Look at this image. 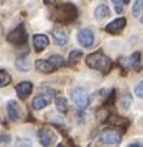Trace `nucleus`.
I'll return each mask as SVG.
<instances>
[{
  "instance_id": "f257e3e1",
  "label": "nucleus",
  "mask_w": 143,
  "mask_h": 147,
  "mask_svg": "<svg viewBox=\"0 0 143 147\" xmlns=\"http://www.w3.org/2000/svg\"><path fill=\"white\" fill-rule=\"evenodd\" d=\"M52 15H54L55 20H58L61 23H69L77 19L78 10L73 3H64V5H59L58 7H55L52 10Z\"/></svg>"
},
{
  "instance_id": "2eb2a0df",
  "label": "nucleus",
  "mask_w": 143,
  "mask_h": 147,
  "mask_svg": "<svg viewBox=\"0 0 143 147\" xmlns=\"http://www.w3.org/2000/svg\"><path fill=\"white\" fill-rule=\"evenodd\" d=\"M36 69L38 71H41V72H43V74H51L55 68L49 63V61H45V59H39V61H36Z\"/></svg>"
},
{
  "instance_id": "393cba45",
  "label": "nucleus",
  "mask_w": 143,
  "mask_h": 147,
  "mask_svg": "<svg viewBox=\"0 0 143 147\" xmlns=\"http://www.w3.org/2000/svg\"><path fill=\"white\" fill-rule=\"evenodd\" d=\"M143 12V0H136V3L133 5V15L139 16Z\"/></svg>"
},
{
  "instance_id": "9b49d317",
  "label": "nucleus",
  "mask_w": 143,
  "mask_h": 147,
  "mask_svg": "<svg viewBox=\"0 0 143 147\" xmlns=\"http://www.w3.org/2000/svg\"><path fill=\"white\" fill-rule=\"evenodd\" d=\"M7 117L10 121H18L19 120V115H20V111H19V105L16 101H9L7 102Z\"/></svg>"
},
{
  "instance_id": "cd10ccee",
  "label": "nucleus",
  "mask_w": 143,
  "mask_h": 147,
  "mask_svg": "<svg viewBox=\"0 0 143 147\" xmlns=\"http://www.w3.org/2000/svg\"><path fill=\"white\" fill-rule=\"evenodd\" d=\"M10 143V137L7 134H0V144H7Z\"/></svg>"
},
{
  "instance_id": "ddd939ff",
  "label": "nucleus",
  "mask_w": 143,
  "mask_h": 147,
  "mask_svg": "<svg viewBox=\"0 0 143 147\" xmlns=\"http://www.w3.org/2000/svg\"><path fill=\"white\" fill-rule=\"evenodd\" d=\"M49 97L48 95H38V97H35L33 98V101H32V107H33V110H42V108H45L48 104H49Z\"/></svg>"
},
{
  "instance_id": "f3484780",
  "label": "nucleus",
  "mask_w": 143,
  "mask_h": 147,
  "mask_svg": "<svg viewBox=\"0 0 143 147\" xmlns=\"http://www.w3.org/2000/svg\"><path fill=\"white\" fill-rule=\"evenodd\" d=\"M108 121H110L113 125H116V127H121V128H126V127H129V124H130L127 118L117 117V115H111V117H108Z\"/></svg>"
},
{
  "instance_id": "5701e85b",
  "label": "nucleus",
  "mask_w": 143,
  "mask_h": 147,
  "mask_svg": "<svg viewBox=\"0 0 143 147\" xmlns=\"http://www.w3.org/2000/svg\"><path fill=\"white\" fill-rule=\"evenodd\" d=\"M113 2V5H114V9H116V12L120 15L121 12H123V7L126 6V5H129V2L130 0H111Z\"/></svg>"
},
{
  "instance_id": "0eeeda50",
  "label": "nucleus",
  "mask_w": 143,
  "mask_h": 147,
  "mask_svg": "<svg viewBox=\"0 0 143 147\" xmlns=\"http://www.w3.org/2000/svg\"><path fill=\"white\" fill-rule=\"evenodd\" d=\"M124 26H126V19L124 18H119V19L110 22L106 26V32H108L111 35H117V33H120L124 29Z\"/></svg>"
},
{
  "instance_id": "a878e982",
  "label": "nucleus",
  "mask_w": 143,
  "mask_h": 147,
  "mask_svg": "<svg viewBox=\"0 0 143 147\" xmlns=\"http://www.w3.org/2000/svg\"><path fill=\"white\" fill-rule=\"evenodd\" d=\"M134 94H136V97L143 98V80L136 85V88H134Z\"/></svg>"
},
{
  "instance_id": "aec40b11",
  "label": "nucleus",
  "mask_w": 143,
  "mask_h": 147,
  "mask_svg": "<svg viewBox=\"0 0 143 147\" xmlns=\"http://www.w3.org/2000/svg\"><path fill=\"white\" fill-rule=\"evenodd\" d=\"M55 105H56L58 111H61V113H66L68 111V101L64 97H56L55 98Z\"/></svg>"
},
{
  "instance_id": "412c9836",
  "label": "nucleus",
  "mask_w": 143,
  "mask_h": 147,
  "mask_svg": "<svg viewBox=\"0 0 143 147\" xmlns=\"http://www.w3.org/2000/svg\"><path fill=\"white\" fill-rule=\"evenodd\" d=\"M81 56H83V51H77V49H74V51H71V52H69L68 62L74 65V63H77V62L81 59Z\"/></svg>"
},
{
  "instance_id": "c85d7f7f",
  "label": "nucleus",
  "mask_w": 143,
  "mask_h": 147,
  "mask_svg": "<svg viewBox=\"0 0 143 147\" xmlns=\"http://www.w3.org/2000/svg\"><path fill=\"white\" fill-rule=\"evenodd\" d=\"M43 2H45L46 5H51V6H52V5H55V3H56V0H43Z\"/></svg>"
},
{
  "instance_id": "9d476101",
  "label": "nucleus",
  "mask_w": 143,
  "mask_h": 147,
  "mask_svg": "<svg viewBox=\"0 0 143 147\" xmlns=\"http://www.w3.org/2000/svg\"><path fill=\"white\" fill-rule=\"evenodd\" d=\"M49 45V39L46 35H35L33 36V48L36 52H42L46 46Z\"/></svg>"
},
{
  "instance_id": "dca6fc26",
  "label": "nucleus",
  "mask_w": 143,
  "mask_h": 147,
  "mask_svg": "<svg viewBox=\"0 0 143 147\" xmlns=\"http://www.w3.org/2000/svg\"><path fill=\"white\" fill-rule=\"evenodd\" d=\"M94 15H96L97 19H106V18L110 16V9H108L107 5H98V6L96 7Z\"/></svg>"
},
{
  "instance_id": "423d86ee",
  "label": "nucleus",
  "mask_w": 143,
  "mask_h": 147,
  "mask_svg": "<svg viewBox=\"0 0 143 147\" xmlns=\"http://www.w3.org/2000/svg\"><path fill=\"white\" fill-rule=\"evenodd\" d=\"M77 38H78L80 45L84 46V48H90V46H93V43H94V33H93L90 29H81V30L78 32Z\"/></svg>"
},
{
  "instance_id": "4be33fe9",
  "label": "nucleus",
  "mask_w": 143,
  "mask_h": 147,
  "mask_svg": "<svg viewBox=\"0 0 143 147\" xmlns=\"http://www.w3.org/2000/svg\"><path fill=\"white\" fill-rule=\"evenodd\" d=\"M10 81H12V78H10L9 74H7L6 71H0V88L9 85Z\"/></svg>"
},
{
  "instance_id": "7c9ffc66",
  "label": "nucleus",
  "mask_w": 143,
  "mask_h": 147,
  "mask_svg": "<svg viewBox=\"0 0 143 147\" xmlns=\"http://www.w3.org/2000/svg\"><path fill=\"white\" fill-rule=\"evenodd\" d=\"M0 35H2V25H0Z\"/></svg>"
},
{
  "instance_id": "7ed1b4c3",
  "label": "nucleus",
  "mask_w": 143,
  "mask_h": 147,
  "mask_svg": "<svg viewBox=\"0 0 143 147\" xmlns=\"http://www.w3.org/2000/svg\"><path fill=\"white\" fill-rule=\"evenodd\" d=\"M69 97L73 100V102L80 108V110H85L88 105H90V95L88 92L81 88V87H75L69 91Z\"/></svg>"
},
{
  "instance_id": "20e7f679",
  "label": "nucleus",
  "mask_w": 143,
  "mask_h": 147,
  "mask_svg": "<svg viewBox=\"0 0 143 147\" xmlns=\"http://www.w3.org/2000/svg\"><path fill=\"white\" fill-rule=\"evenodd\" d=\"M100 141L108 146H117L121 143V133L116 130H104L100 134Z\"/></svg>"
},
{
  "instance_id": "6ab92c4d",
  "label": "nucleus",
  "mask_w": 143,
  "mask_h": 147,
  "mask_svg": "<svg viewBox=\"0 0 143 147\" xmlns=\"http://www.w3.org/2000/svg\"><path fill=\"white\" fill-rule=\"evenodd\" d=\"M16 68L19 71H29L30 69V63L28 62V56H19L16 59Z\"/></svg>"
},
{
  "instance_id": "c756f323",
  "label": "nucleus",
  "mask_w": 143,
  "mask_h": 147,
  "mask_svg": "<svg viewBox=\"0 0 143 147\" xmlns=\"http://www.w3.org/2000/svg\"><path fill=\"white\" fill-rule=\"evenodd\" d=\"M140 23H143V16H142V18H140Z\"/></svg>"
},
{
  "instance_id": "b1692460",
  "label": "nucleus",
  "mask_w": 143,
  "mask_h": 147,
  "mask_svg": "<svg viewBox=\"0 0 143 147\" xmlns=\"http://www.w3.org/2000/svg\"><path fill=\"white\" fill-rule=\"evenodd\" d=\"M131 102H133V98H131V95H130V94H126V95H123V97H121V101H120L121 108H124V110L130 108Z\"/></svg>"
},
{
  "instance_id": "a211bd4d",
  "label": "nucleus",
  "mask_w": 143,
  "mask_h": 147,
  "mask_svg": "<svg viewBox=\"0 0 143 147\" xmlns=\"http://www.w3.org/2000/svg\"><path fill=\"white\" fill-rule=\"evenodd\" d=\"M48 61H49V63H51L55 69H56V68H61V66L65 65L64 58H62L61 55H51V56L48 58Z\"/></svg>"
},
{
  "instance_id": "39448f33",
  "label": "nucleus",
  "mask_w": 143,
  "mask_h": 147,
  "mask_svg": "<svg viewBox=\"0 0 143 147\" xmlns=\"http://www.w3.org/2000/svg\"><path fill=\"white\" fill-rule=\"evenodd\" d=\"M26 30H25V26L23 25H19L16 29H13L9 35H7V40L13 45H20V43H25L26 42Z\"/></svg>"
},
{
  "instance_id": "4468645a",
  "label": "nucleus",
  "mask_w": 143,
  "mask_h": 147,
  "mask_svg": "<svg viewBox=\"0 0 143 147\" xmlns=\"http://www.w3.org/2000/svg\"><path fill=\"white\" fill-rule=\"evenodd\" d=\"M139 62H140V53L139 52H134V53H131L127 59H126V62H124V65H126V68H133V69H139Z\"/></svg>"
},
{
  "instance_id": "f8f14e48",
  "label": "nucleus",
  "mask_w": 143,
  "mask_h": 147,
  "mask_svg": "<svg viewBox=\"0 0 143 147\" xmlns=\"http://www.w3.org/2000/svg\"><path fill=\"white\" fill-rule=\"evenodd\" d=\"M52 35H54V38H55L56 45L65 46V45L68 43V36H66V33L64 32L62 28H55V29L52 30Z\"/></svg>"
},
{
  "instance_id": "6e6552de",
  "label": "nucleus",
  "mask_w": 143,
  "mask_h": 147,
  "mask_svg": "<svg viewBox=\"0 0 143 147\" xmlns=\"http://www.w3.org/2000/svg\"><path fill=\"white\" fill-rule=\"evenodd\" d=\"M32 88H33V85H32V82H29V81L19 82V84L16 85V94H18L19 98L25 100V98H28V97L30 95Z\"/></svg>"
},
{
  "instance_id": "bb28decb",
  "label": "nucleus",
  "mask_w": 143,
  "mask_h": 147,
  "mask_svg": "<svg viewBox=\"0 0 143 147\" xmlns=\"http://www.w3.org/2000/svg\"><path fill=\"white\" fill-rule=\"evenodd\" d=\"M16 146H32V141L28 140V138H18L16 140Z\"/></svg>"
},
{
  "instance_id": "f03ea898",
  "label": "nucleus",
  "mask_w": 143,
  "mask_h": 147,
  "mask_svg": "<svg viewBox=\"0 0 143 147\" xmlns=\"http://www.w3.org/2000/svg\"><path fill=\"white\" fill-rule=\"evenodd\" d=\"M87 65L90 68H93V69L100 71L101 74H108L110 69H111V66H113V62L104 53L94 52V53H91V55L87 56Z\"/></svg>"
},
{
  "instance_id": "1a4fd4ad",
  "label": "nucleus",
  "mask_w": 143,
  "mask_h": 147,
  "mask_svg": "<svg viewBox=\"0 0 143 147\" xmlns=\"http://www.w3.org/2000/svg\"><path fill=\"white\" fill-rule=\"evenodd\" d=\"M38 138H39L42 146H51L55 140V134L49 128H41L38 133Z\"/></svg>"
}]
</instances>
